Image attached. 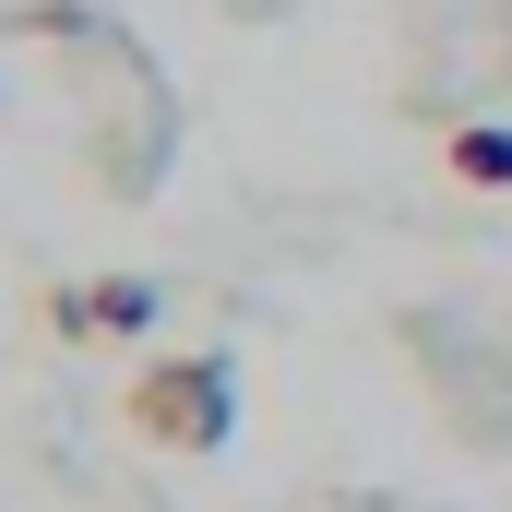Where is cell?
<instances>
[{
    "label": "cell",
    "mask_w": 512,
    "mask_h": 512,
    "mask_svg": "<svg viewBox=\"0 0 512 512\" xmlns=\"http://www.w3.org/2000/svg\"><path fill=\"white\" fill-rule=\"evenodd\" d=\"M227 429H239L227 358H155L131 382V441H155V453H227Z\"/></svg>",
    "instance_id": "1"
},
{
    "label": "cell",
    "mask_w": 512,
    "mask_h": 512,
    "mask_svg": "<svg viewBox=\"0 0 512 512\" xmlns=\"http://www.w3.org/2000/svg\"><path fill=\"white\" fill-rule=\"evenodd\" d=\"M453 179H477V191H512V131H453Z\"/></svg>",
    "instance_id": "3"
},
{
    "label": "cell",
    "mask_w": 512,
    "mask_h": 512,
    "mask_svg": "<svg viewBox=\"0 0 512 512\" xmlns=\"http://www.w3.org/2000/svg\"><path fill=\"white\" fill-rule=\"evenodd\" d=\"M60 322H72V334H143V322H155V286H131V274H96L84 298H60Z\"/></svg>",
    "instance_id": "2"
}]
</instances>
